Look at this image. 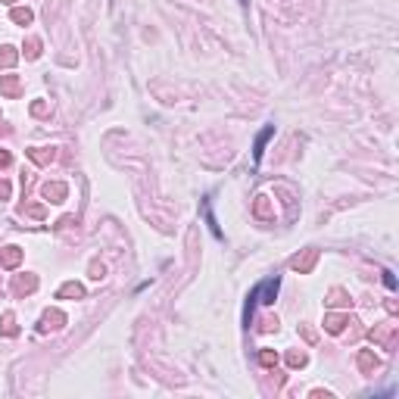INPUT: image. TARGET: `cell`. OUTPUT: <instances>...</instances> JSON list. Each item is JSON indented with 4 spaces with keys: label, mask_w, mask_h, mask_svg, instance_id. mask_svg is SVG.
I'll use <instances>...</instances> for the list:
<instances>
[{
    "label": "cell",
    "mask_w": 399,
    "mask_h": 399,
    "mask_svg": "<svg viewBox=\"0 0 399 399\" xmlns=\"http://www.w3.org/2000/svg\"><path fill=\"white\" fill-rule=\"evenodd\" d=\"M315 259H318V250H306L302 256H293L290 268H293V272H309V268L315 265Z\"/></svg>",
    "instance_id": "1"
},
{
    "label": "cell",
    "mask_w": 399,
    "mask_h": 399,
    "mask_svg": "<svg viewBox=\"0 0 399 399\" xmlns=\"http://www.w3.org/2000/svg\"><path fill=\"white\" fill-rule=\"evenodd\" d=\"M44 197L50 200V203H63V200H66V184H60V181L44 184Z\"/></svg>",
    "instance_id": "2"
},
{
    "label": "cell",
    "mask_w": 399,
    "mask_h": 399,
    "mask_svg": "<svg viewBox=\"0 0 399 399\" xmlns=\"http://www.w3.org/2000/svg\"><path fill=\"white\" fill-rule=\"evenodd\" d=\"M66 321V315L63 312H56V309H50V312H44V318H41V331H50V327H60Z\"/></svg>",
    "instance_id": "3"
},
{
    "label": "cell",
    "mask_w": 399,
    "mask_h": 399,
    "mask_svg": "<svg viewBox=\"0 0 399 399\" xmlns=\"http://www.w3.org/2000/svg\"><path fill=\"white\" fill-rule=\"evenodd\" d=\"M0 262H3L6 268H16V265L22 262V250H19V246H6L3 256H0Z\"/></svg>",
    "instance_id": "4"
},
{
    "label": "cell",
    "mask_w": 399,
    "mask_h": 399,
    "mask_svg": "<svg viewBox=\"0 0 399 399\" xmlns=\"http://www.w3.org/2000/svg\"><path fill=\"white\" fill-rule=\"evenodd\" d=\"M275 293H278V281H265V284L259 287V293H256V297H259L262 302H275Z\"/></svg>",
    "instance_id": "5"
},
{
    "label": "cell",
    "mask_w": 399,
    "mask_h": 399,
    "mask_svg": "<svg viewBox=\"0 0 399 399\" xmlns=\"http://www.w3.org/2000/svg\"><path fill=\"white\" fill-rule=\"evenodd\" d=\"M0 91H3L6 97H16V94H19V81L13 75H3V78H0Z\"/></svg>",
    "instance_id": "6"
},
{
    "label": "cell",
    "mask_w": 399,
    "mask_h": 399,
    "mask_svg": "<svg viewBox=\"0 0 399 399\" xmlns=\"http://www.w3.org/2000/svg\"><path fill=\"white\" fill-rule=\"evenodd\" d=\"M16 60H19V53L13 50V47H3V50H0V69L16 66Z\"/></svg>",
    "instance_id": "7"
},
{
    "label": "cell",
    "mask_w": 399,
    "mask_h": 399,
    "mask_svg": "<svg viewBox=\"0 0 399 399\" xmlns=\"http://www.w3.org/2000/svg\"><path fill=\"white\" fill-rule=\"evenodd\" d=\"M28 156L34 159V162H38V166H47V162H53V150H28Z\"/></svg>",
    "instance_id": "8"
},
{
    "label": "cell",
    "mask_w": 399,
    "mask_h": 399,
    "mask_svg": "<svg viewBox=\"0 0 399 399\" xmlns=\"http://www.w3.org/2000/svg\"><path fill=\"white\" fill-rule=\"evenodd\" d=\"M34 287H38V278H34V275H28V278H19V281H16V290H19V293H31Z\"/></svg>",
    "instance_id": "9"
},
{
    "label": "cell",
    "mask_w": 399,
    "mask_h": 399,
    "mask_svg": "<svg viewBox=\"0 0 399 399\" xmlns=\"http://www.w3.org/2000/svg\"><path fill=\"white\" fill-rule=\"evenodd\" d=\"M60 297H85V287L75 284V281H72V284H63L60 287Z\"/></svg>",
    "instance_id": "10"
},
{
    "label": "cell",
    "mask_w": 399,
    "mask_h": 399,
    "mask_svg": "<svg viewBox=\"0 0 399 399\" xmlns=\"http://www.w3.org/2000/svg\"><path fill=\"white\" fill-rule=\"evenodd\" d=\"M0 331H3L6 337H13V334H16V318H13L9 312L3 315V318H0Z\"/></svg>",
    "instance_id": "11"
},
{
    "label": "cell",
    "mask_w": 399,
    "mask_h": 399,
    "mask_svg": "<svg viewBox=\"0 0 399 399\" xmlns=\"http://www.w3.org/2000/svg\"><path fill=\"white\" fill-rule=\"evenodd\" d=\"M256 215H259V218H272V209H268L265 197H256Z\"/></svg>",
    "instance_id": "12"
},
{
    "label": "cell",
    "mask_w": 399,
    "mask_h": 399,
    "mask_svg": "<svg viewBox=\"0 0 399 399\" xmlns=\"http://www.w3.org/2000/svg\"><path fill=\"white\" fill-rule=\"evenodd\" d=\"M13 22H19V25H28V22H31V9L16 6V9H13Z\"/></svg>",
    "instance_id": "13"
},
{
    "label": "cell",
    "mask_w": 399,
    "mask_h": 399,
    "mask_svg": "<svg viewBox=\"0 0 399 399\" xmlns=\"http://www.w3.org/2000/svg\"><path fill=\"white\" fill-rule=\"evenodd\" d=\"M327 331L340 334V331H343V318H340V315H331V318H327Z\"/></svg>",
    "instance_id": "14"
},
{
    "label": "cell",
    "mask_w": 399,
    "mask_h": 399,
    "mask_svg": "<svg viewBox=\"0 0 399 399\" xmlns=\"http://www.w3.org/2000/svg\"><path fill=\"white\" fill-rule=\"evenodd\" d=\"M259 362H262V365H278V353L265 349V353H259Z\"/></svg>",
    "instance_id": "15"
},
{
    "label": "cell",
    "mask_w": 399,
    "mask_h": 399,
    "mask_svg": "<svg viewBox=\"0 0 399 399\" xmlns=\"http://www.w3.org/2000/svg\"><path fill=\"white\" fill-rule=\"evenodd\" d=\"M25 47H28V60H34V56L41 53V41H38V38H28V44H25Z\"/></svg>",
    "instance_id": "16"
},
{
    "label": "cell",
    "mask_w": 399,
    "mask_h": 399,
    "mask_svg": "<svg viewBox=\"0 0 399 399\" xmlns=\"http://www.w3.org/2000/svg\"><path fill=\"white\" fill-rule=\"evenodd\" d=\"M327 306H346L343 290H334V293H331V299H327Z\"/></svg>",
    "instance_id": "17"
},
{
    "label": "cell",
    "mask_w": 399,
    "mask_h": 399,
    "mask_svg": "<svg viewBox=\"0 0 399 399\" xmlns=\"http://www.w3.org/2000/svg\"><path fill=\"white\" fill-rule=\"evenodd\" d=\"M272 137V128H265L262 131V137H259V144H256V156H262V147H265V140Z\"/></svg>",
    "instance_id": "18"
},
{
    "label": "cell",
    "mask_w": 399,
    "mask_h": 399,
    "mask_svg": "<svg viewBox=\"0 0 399 399\" xmlns=\"http://www.w3.org/2000/svg\"><path fill=\"white\" fill-rule=\"evenodd\" d=\"M287 362H290L293 368H297V365H306V356H302V353H290V356H287Z\"/></svg>",
    "instance_id": "19"
},
{
    "label": "cell",
    "mask_w": 399,
    "mask_h": 399,
    "mask_svg": "<svg viewBox=\"0 0 399 399\" xmlns=\"http://www.w3.org/2000/svg\"><path fill=\"white\" fill-rule=\"evenodd\" d=\"M91 278H97V281L103 278V265H100V262H94V265H91Z\"/></svg>",
    "instance_id": "20"
},
{
    "label": "cell",
    "mask_w": 399,
    "mask_h": 399,
    "mask_svg": "<svg viewBox=\"0 0 399 399\" xmlns=\"http://www.w3.org/2000/svg\"><path fill=\"white\" fill-rule=\"evenodd\" d=\"M28 215H34V218H44V206H28Z\"/></svg>",
    "instance_id": "21"
},
{
    "label": "cell",
    "mask_w": 399,
    "mask_h": 399,
    "mask_svg": "<svg viewBox=\"0 0 399 399\" xmlns=\"http://www.w3.org/2000/svg\"><path fill=\"white\" fill-rule=\"evenodd\" d=\"M31 112H34V115H44V112H47V103H34Z\"/></svg>",
    "instance_id": "22"
},
{
    "label": "cell",
    "mask_w": 399,
    "mask_h": 399,
    "mask_svg": "<svg viewBox=\"0 0 399 399\" xmlns=\"http://www.w3.org/2000/svg\"><path fill=\"white\" fill-rule=\"evenodd\" d=\"M0 166H9V153H6V150H0Z\"/></svg>",
    "instance_id": "23"
},
{
    "label": "cell",
    "mask_w": 399,
    "mask_h": 399,
    "mask_svg": "<svg viewBox=\"0 0 399 399\" xmlns=\"http://www.w3.org/2000/svg\"><path fill=\"white\" fill-rule=\"evenodd\" d=\"M0 197H9V184L6 181H0Z\"/></svg>",
    "instance_id": "24"
},
{
    "label": "cell",
    "mask_w": 399,
    "mask_h": 399,
    "mask_svg": "<svg viewBox=\"0 0 399 399\" xmlns=\"http://www.w3.org/2000/svg\"><path fill=\"white\" fill-rule=\"evenodd\" d=\"M3 3H13V0H3Z\"/></svg>",
    "instance_id": "25"
}]
</instances>
